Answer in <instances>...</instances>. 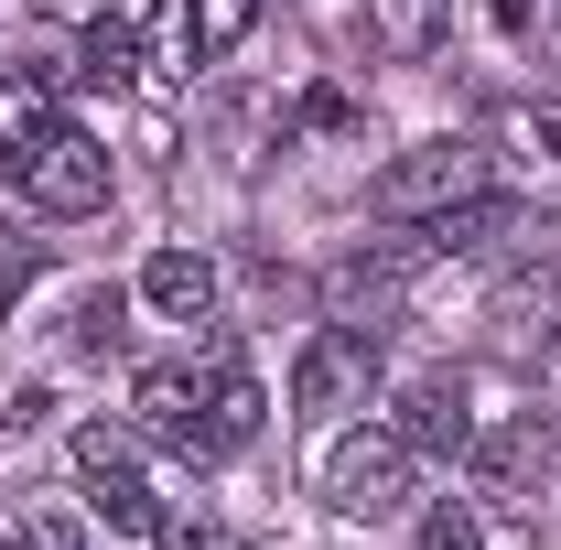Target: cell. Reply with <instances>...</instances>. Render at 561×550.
I'll list each match as a JSON object with an SVG mask.
<instances>
[{
	"instance_id": "6da1fadb",
	"label": "cell",
	"mask_w": 561,
	"mask_h": 550,
	"mask_svg": "<svg viewBox=\"0 0 561 550\" xmlns=\"http://www.w3.org/2000/svg\"><path fill=\"white\" fill-rule=\"evenodd\" d=\"M486 195V151L476 140H411L389 173H378V216L389 227H432V216H454V206H476Z\"/></svg>"
},
{
	"instance_id": "7a4b0ae2",
	"label": "cell",
	"mask_w": 561,
	"mask_h": 550,
	"mask_svg": "<svg viewBox=\"0 0 561 550\" xmlns=\"http://www.w3.org/2000/svg\"><path fill=\"white\" fill-rule=\"evenodd\" d=\"M411 475H421V454L400 443V432H346L335 454H324V507L335 518H400L411 507Z\"/></svg>"
},
{
	"instance_id": "3957f363",
	"label": "cell",
	"mask_w": 561,
	"mask_h": 550,
	"mask_svg": "<svg viewBox=\"0 0 561 550\" xmlns=\"http://www.w3.org/2000/svg\"><path fill=\"white\" fill-rule=\"evenodd\" d=\"M421 260H432V238H367V249H346V260L324 271V313L356 324V335H378V324L400 313V291L421 280Z\"/></svg>"
},
{
	"instance_id": "277c9868",
	"label": "cell",
	"mask_w": 561,
	"mask_h": 550,
	"mask_svg": "<svg viewBox=\"0 0 561 550\" xmlns=\"http://www.w3.org/2000/svg\"><path fill=\"white\" fill-rule=\"evenodd\" d=\"M367 400H378V335H356V324H324V335L291 356V411H302V421L367 411Z\"/></svg>"
},
{
	"instance_id": "5b68a950",
	"label": "cell",
	"mask_w": 561,
	"mask_h": 550,
	"mask_svg": "<svg viewBox=\"0 0 561 550\" xmlns=\"http://www.w3.org/2000/svg\"><path fill=\"white\" fill-rule=\"evenodd\" d=\"M66 454H76V485H87V518H108V529H130V540H151V529H162V507H151V485H140L130 432L87 421V432H76Z\"/></svg>"
},
{
	"instance_id": "8992f818",
	"label": "cell",
	"mask_w": 561,
	"mask_h": 550,
	"mask_svg": "<svg viewBox=\"0 0 561 550\" xmlns=\"http://www.w3.org/2000/svg\"><path fill=\"white\" fill-rule=\"evenodd\" d=\"M22 195H33L44 216H87V206H108V140L55 119V130L33 140V162H22Z\"/></svg>"
},
{
	"instance_id": "52a82bcc",
	"label": "cell",
	"mask_w": 561,
	"mask_h": 550,
	"mask_svg": "<svg viewBox=\"0 0 561 550\" xmlns=\"http://www.w3.org/2000/svg\"><path fill=\"white\" fill-rule=\"evenodd\" d=\"M130 411H140V432H151L162 454H184V465H216V454H227V443H216V421H206V389H195L184 367H140Z\"/></svg>"
},
{
	"instance_id": "ba28073f",
	"label": "cell",
	"mask_w": 561,
	"mask_h": 550,
	"mask_svg": "<svg viewBox=\"0 0 561 550\" xmlns=\"http://www.w3.org/2000/svg\"><path fill=\"white\" fill-rule=\"evenodd\" d=\"M389 432L411 443L421 465H454V454H476V421H465V389H454V378H411Z\"/></svg>"
},
{
	"instance_id": "9c48e42d",
	"label": "cell",
	"mask_w": 561,
	"mask_h": 550,
	"mask_svg": "<svg viewBox=\"0 0 561 550\" xmlns=\"http://www.w3.org/2000/svg\"><path fill=\"white\" fill-rule=\"evenodd\" d=\"M476 485H486L496 507H529V485H540V465H551V432L540 421H496V432H476Z\"/></svg>"
},
{
	"instance_id": "30bf717a",
	"label": "cell",
	"mask_w": 561,
	"mask_h": 550,
	"mask_svg": "<svg viewBox=\"0 0 561 550\" xmlns=\"http://www.w3.org/2000/svg\"><path fill=\"white\" fill-rule=\"evenodd\" d=\"M44 130H55V76L0 66V173H11V184H22V162H33Z\"/></svg>"
},
{
	"instance_id": "8fae6325",
	"label": "cell",
	"mask_w": 561,
	"mask_h": 550,
	"mask_svg": "<svg viewBox=\"0 0 561 550\" xmlns=\"http://www.w3.org/2000/svg\"><path fill=\"white\" fill-rule=\"evenodd\" d=\"M443 33H454V0H367V44H378L389 66L443 55Z\"/></svg>"
},
{
	"instance_id": "7c38bea8",
	"label": "cell",
	"mask_w": 561,
	"mask_h": 550,
	"mask_svg": "<svg viewBox=\"0 0 561 550\" xmlns=\"http://www.w3.org/2000/svg\"><path fill=\"white\" fill-rule=\"evenodd\" d=\"M140 302H151V313H173V324H195V313L216 302V260H206V249H151Z\"/></svg>"
},
{
	"instance_id": "4fadbf2b",
	"label": "cell",
	"mask_w": 561,
	"mask_h": 550,
	"mask_svg": "<svg viewBox=\"0 0 561 550\" xmlns=\"http://www.w3.org/2000/svg\"><path fill=\"white\" fill-rule=\"evenodd\" d=\"M206 421H216V443L238 454V443H260V378L238 367V356H216V378H206Z\"/></svg>"
},
{
	"instance_id": "5bb4252c",
	"label": "cell",
	"mask_w": 561,
	"mask_h": 550,
	"mask_svg": "<svg viewBox=\"0 0 561 550\" xmlns=\"http://www.w3.org/2000/svg\"><path fill=\"white\" fill-rule=\"evenodd\" d=\"M76 76H87V87H130V76H140V33L119 22V11L76 33Z\"/></svg>"
},
{
	"instance_id": "9a60e30c",
	"label": "cell",
	"mask_w": 561,
	"mask_h": 550,
	"mask_svg": "<svg viewBox=\"0 0 561 550\" xmlns=\"http://www.w3.org/2000/svg\"><path fill=\"white\" fill-rule=\"evenodd\" d=\"M260 22V0H184V55L216 66V55H238V33Z\"/></svg>"
},
{
	"instance_id": "2e32d148",
	"label": "cell",
	"mask_w": 561,
	"mask_h": 550,
	"mask_svg": "<svg viewBox=\"0 0 561 550\" xmlns=\"http://www.w3.org/2000/svg\"><path fill=\"white\" fill-rule=\"evenodd\" d=\"M119 313H130V302H119V291H76V313H66V345H76V356H108V345L130 335V324H119Z\"/></svg>"
},
{
	"instance_id": "e0dca14e",
	"label": "cell",
	"mask_w": 561,
	"mask_h": 550,
	"mask_svg": "<svg viewBox=\"0 0 561 550\" xmlns=\"http://www.w3.org/2000/svg\"><path fill=\"white\" fill-rule=\"evenodd\" d=\"M411 550H486V529H476V507H454V496H443V507L411 529Z\"/></svg>"
},
{
	"instance_id": "ac0fdd59",
	"label": "cell",
	"mask_w": 561,
	"mask_h": 550,
	"mask_svg": "<svg viewBox=\"0 0 561 550\" xmlns=\"http://www.w3.org/2000/svg\"><path fill=\"white\" fill-rule=\"evenodd\" d=\"M44 280V238H22V227H0V302H22Z\"/></svg>"
},
{
	"instance_id": "d6986e66",
	"label": "cell",
	"mask_w": 561,
	"mask_h": 550,
	"mask_svg": "<svg viewBox=\"0 0 561 550\" xmlns=\"http://www.w3.org/2000/svg\"><path fill=\"white\" fill-rule=\"evenodd\" d=\"M518 140H529V151H551V162H561V108H551V98H529V108H518Z\"/></svg>"
},
{
	"instance_id": "ffe728a7",
	"label": "cell",
	"mask_w": 561,
	"mask_h": 550,
	"mask_svg": "<svg viewBox=\"0 0 561 550\" xmlns=\"http://www.w3.org/2000/svg\"><path fill=\"white\" fill-rule=\"evenodd\" d=\"M33 540L44 550H87V529H76V518H33Z\"/></svg>"
},
{
	"instance_id": "44dd1931",
	"label": "cell",
	"mask_w": 561,
	"mask_h": 550,
	"mask_svg": "<svg viewBox=\"0 0 561 550\" xmlns=\"http://www.w3.org/2000/svg\"><path fill=\"white\" fill-rule=\"evenodd\" d=\"M529 11H540V0H496V33H529Z\"/></svg>"
},
{
	"instance_id": "7402d4cb",
	"label": "cell",
	"mask_w": 561,
	"mask_h": 550,
	"mask_svg": "<svg viewBox=\"0 0 561 550\" xmlns=\"http://www.w3.org/2000/svg\"><path fill=\"white\" fill-rule=\"evenodd\" d=\"M0 550H44V540H33V529H22V540H11V529H0Z\"/></svg>"
}]
</instances>
